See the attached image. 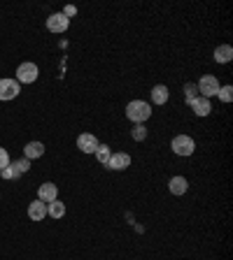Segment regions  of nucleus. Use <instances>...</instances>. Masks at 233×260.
Here are the masks:
<instances>
[{"instance_id": "f257e3e1", "label": "nucleus", "mask_w": 233, "mask_h": 260, "mask_svg": "<svg viewBox=\"0 0 233 260\" xmlns=\"http://www.w3.org/2000/svg\"><path fill=\"white\" fill-rule=\"evenodd\" d=\"M152 116V107H149V102L145 100H131L128 105H126V119L133 123H145Z\"/></svg>"}, {"instance_id": "f03ea898", "label": "nucleus", "mask_w": 233, "mask_h": 260, "mask_svg": "<svg viewBox=\"0 0 233 260\" xmlns=\"http://www.w3.org/2000/svg\"><path fill=\"white\" fill-rule=\"evenodd\" d=\"M196 88H198V95H203V98H212V95H217L219 91V79L215 75H203L201 82L196 84Z\"/></svg>"}, {"instance_id": "7ed1b4c3", "label": "nucleus", "mask_w": 233, "mask_h": 260, "mask_svg": "<svg viewBox=\"0 0 233 260\" xmlns=\"http://www.w3.org/2000/svg\"><path fill=\"white\" fill-rule=\"evenodd\" d=\"M38 75H40L38 65L31 61L21 63V65L16 68V82H19V84H33V82L38 79Z\"/></svg>"}, {"instance_id": "20e7f679", "label": "nucleus", "mask_w": 233, "mask_h": 260, "mask_svg": "<svg viewBox=\"0 0 233 260\" xmlns=\"http://www.w3.org/2000/svg\"><path fill=\"white\" fill-rule=\"evenodd\" d=\"M171 149H173V153H177V156H191L196 149V142L189 137V135H177V137H173Z\"/></svg>"}, {"instance_id": "39448f33", "label": "nucleus", "mask_w": 233, "mask_h": 260, "mask_svg": "<svg viewBox=\"0 0 233 260\" xmlns=\"http://www.w3.org/2000/svg\"><path fill=\"white\" fill-rule=\"evenodd\" d=\"M19 93H21V86H19L16 79H0V100L2 102L14 100Z\"/></svg>"}, {"instance_id": "423d86ee", "label": "nucleus", "mask_w": 233, "mask_h": 260, "mask_svg": "<svg viewBox=\"0 0 233 260\" xmlns=\"http://www.w3.org/2000/svg\"><path fill=\"white\" fill-rule=\"evenodd\" d=\"M70 26V19H65L63 16V12H56V14H52L49 19H47V28L52 33H65Z\"/></svg>"}, {"instance_id": "0eeeda50", "label": "nucleus", "mask_w": 233, "mask_h": 260, "mask_svg": "<svg viewBox=\"0 0 233 260\" xmlns=\"http://www.w3.org/2000/svg\"><path fill=\"white\" fill-rule=\"evenodd\" d=\"M77 149L82 153H96V149H98V139H96V135H91V132H82L77 137Z\"/></svg>"}, {"instance_id": "6e6552de", "label": "nucleus", "mask_w": 233, "mask_h": 260, "mask_svg": "<svg viewBox=\"0 0 233 260\" xmlns=\"http://www.w3.org/2000/svg\"><path fill=\"white\" fill-rule=\"evenodd\" d=\"M38 200H42L45 205L54 202V200H58V188H56L52 181H47V184H42L38 188Z\"/></svg>"}, {"instance_id": "1a4fd4ad", "label": "nucleus", "mask_w": 233, "mask_h": 260, "mask_svg": "<svg viewBox=\"0 0 233 260\" xmlns=\"http://www.w3.org/2000/svg\"><path fill=\"white\" fill-rule=\"evenodd\" d=\"M186 105L194 109V114H196V116H208L210 112H212V105H210V100H208V98H203V95L194 98L191 102H186Z\"/></svg>"}, {"instance_id": "9d476101", "label": "nucleus", "mask_w": 233, "mask_h": 260, "mask_svg": "<svg viewBox=\"0 0 233 260\" xmlns=\"http://www.w3.org/2000/svg\"><path fill=\"white\" fill-rule=\"evenodd\" d=\"M131 165V156L124 151H116L110 156V161H108V168L110 170H126Z\"/></svg>"}, {"instance_id": "9b49d317", "label": "nucleus", "mask_w": 233, "mask_h": 260, "mask_svg": "<svg viewBox=\"0 0 233 260\" xmlns=\"http://www.w3.org/2000/svg\"><path fill=\"white\" fill-rule=\"evenodd\" d=\"M23 156H26L28 161L42 158V156H45V144H42V142H28V144L23 146Z\"/></svg>"}, {"instance_id": "f8f14e48", "label": "nucleus", "mask_w": 233, "mask_h": 260, "mask_svg": "<svg viewBox=\"0 0 233 260\" xmlns=\"http://www.w3.org/2000/svg\"><path fill=\"white\" fill-rule=\"evenodd\" d=\"M28 216H31L33 221H42L47 218V205L42 200H33L31 205H28Z\"/></svg>"}, {"instance_id": "ddd939ff", "label": "nucleus", "mask_w": 233, "mask_h": 260, "mask_svg": "<svg viewBox=\"0 0 233 260\" xmlns=\"http://www.w3.org/2000/svg\"><path fill=\"white\" fill-rule=\"evenodd\" d=\"M168 188H171L173 195H184L189 191V181H186L184 176H173L171 181H168Z\"/></svg>"}, {"instance_id": "4468645a", "label": "nucleus", "mask_w": 233, "mask_h": 260, "mask_svg": "<svg viewBox=\"0 0 233 260\" xmlns=\"http://www.w3.org/2000/svg\"><path fill=\"white\" fill-rule=\"evenodd\" d=\"M168 98H171V91L163 84H156L154 88H152V102H154V105H166Z\"/></svg>"}, {"instance_id": "2eb2a0df", "label": "nucleus", "mask_w": 233, "mask_h": 260, "mask_svg": "<svg viewBox=\"0 0 233 260\" xmlns=\"http://www.w3.org/2000/svg\"><path fill=\"white\" fill-rule=\"evenodd\" d=\"M233 58V46L231 44H219L215 49V61L217 63H229Z\"/></svg>"}, {"instance_id": "dca6fc26", "label": "nucleus", "mask_w": 233, "mask_h": 260, "mask_svg": "<svg viewBox=\"0 0 233 260\" xmlns=\"http://www.w3.org/2000/svg\"><path fill=\"white\" fill-rule=\"evenodd\" d=\"M47 216H52V218H63V216H65V205H63L61 200L49 202V205H47Z\"/></svg>"}, {"instance_id": "f3484780", "label": "nucleus", "mask_w": 233, "mask_h": 260, "mask_svg": "<svg viewBox=\"0 0 233 260\" xmlns=\"http://www.w3.org/2000/svg\"><path fill=\"white\" fill-rule=\"evenodd\" d=\"M110 156H112L110 146L108 144H98V149H96V158H98V163H101V165H108Z\"/></svg>"}, {"instance_id": "a211bd4d", "label": "nucleus", "mask_w": 233, "mask_h": 260, "mask_svg": "<svg viewBox=\"0 0 233 260\" xmlns=\"http://www.w3.org/2000/svg\"><path fill=\"white\" fill-rule=\"evenodd\" d=\"M131 137L135 139V142H142V139L147 137V128H145V123H135L131 128Z\"/></svg>"}, {"instance_id": "6ab92c4d", "label": "nucleus", "mask_w": 233, "mask_h": 260, "mask_svg": "<svg viewBox=\"0 0 233 260\" xmlns=\"http://www.w3.org/2000/svg\"><path fill=\"white\" fill-rule=\"evenodd\" d=\"M217 98L222 100V102H231L233 100V86H219V91H217Z\"/></svg>"}, {"instance_id": "aec40b11", "label": "nucleus", "mask_w": 233, "mask_h": 260, "mask_svg": "<svg viewBox=\"0 0 233 260\" xmlns=\"http://www.w3.org/2000/svg\"><path fill=\"white\" fill-rule=\"evenodd\" d=\"M0 176H2V179H7V181H9V179H19L21 174H19V172L14 170V165L9 163V165H7L5 170H0Z\"/></svg>"}, {"instance_id": "412c9836", "label": "nucleus", "mask_w": 233, "mask_h": 260, "mask_svg": "<svg viewBox=\"0 0 233 260\" xmlns=\"http://www.w3.org/2000/svg\"><path fill=\"white\" fill-rule=\"evenodd\" d=\"M12 165H14V170L19 172V174H23V172H28V170H31V161H28V158H21V161H14Z\"/></svg>"}, {"instance_id": "4be33fe9", "label": "nucleus", "mask_w": 233, "mask_h": 260, "mask_svg": "<svg viewBox=\"0 0 233 260\" xmlns=\"http://www.w3.org/2000/svg\"><path fill=\"white\" fill-rule=\"evenodd\" d=\"M184 95H186V102H191L194 98H198V88H196V84H184Z\"/></svg>"}, {"instance_id": "5701e85b", "label": "nucleus", "mask_w": 233, "mask_h": 260, "mask_svg": "<svg viewBox=\"0 0 233 260\" xmlns=\"http://www.w3.org/2000/svg\"><path fill=\"white\" fill-rule=\"evenodd\" d=\"M7 165H9V153L5 151L2 146H0V170H5Z\"/></svg>"}, {"instance_id": "b1692460", "label": "nucleus", "mask_w": 233, "mask_h": 260, "mask_svg": "<svg viewBox=\"0 0 233 260\" xmlns=\"http://www.w3.org/2000/svg\"><path fill=\"white\" fill-rule=\"evenodd\" d=\"M77 14V7H72V5H68V7L63 9V16H65V19H70V16H75Z\"/></svg>"}]
</instances>
